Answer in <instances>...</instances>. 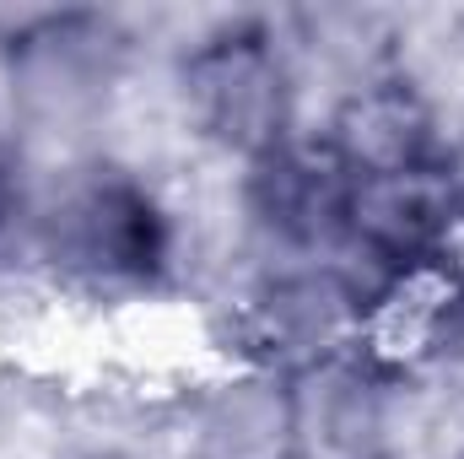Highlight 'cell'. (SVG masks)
I'll list each match as a JSON object with an SVG mask.
<instances>
[{"mask_svg":"<svg viewBox=\"0 0 464 459\" xmlns=\"http://www.w3.org/2000/svg\"><path fill=\"white\" fill-rule=\"evenodd\" d=\"M367 292L341 270H303L270 281L248 303V341L265 373H292L308 362H330L335 351L362 341Z\"/></svg>","mask_w":464,"mask_h":459,"instance_id":"277c9868","label":"cell"},{"mask_svg":"<svg viewBox=\"0 0 464 459\" xmlns=\"http://www.w3.org/2000/svg\"><path fill=\"white\" fill-rule=\"evenodd\" d=\"M443 173H449V184H454V200H459V211H464V141H454V146L443 151Z\"/></svg>","mask_w":464,"mask_h":459,"instance_id":"ba28073f","label":"cell"},{"mask_svg":"<svg viewBox=\"0 0 464 459\" xmlns=\"http://www.w3.org/2000/svg\"><path fill=\"white\" fill-rule=\"evenodd\" d=\"M459 459H464V454H459Z\"/></svg>","mask_w":464,"mask_h":459,"instance_id":"8fae6325","label":"cell"},{"mask_svg":"<svg viewBox=\"0 0 464 459\" xmlns=\"http://www.w3.org/2000/svg\"><path fill=\"white\" fill-rule=\"evenodd\" d=\"M341 243L356 259H367V270L383 287L400 276H421V270L459 259L464 211L454 200L443 162L378 173V179H351Z\"/></svg>","mask_w":464,"mask_h":459,"instance_id":"3957f363","label":"cell"},{"mask_svg":"<svg viewBox=\"0 0 464 459\" xmlns=\"http://www.w3.org/2000/svg\"><path fill=\"white\" fill-rule=\"evenodd\" d=\"M87 459H119V454H87Z\"/></svg>","mask_w":464,"mask_h":459,"instance_id":"30bf717a","label":"cell"},{"mask_svg":"<svg viewBox=\"0 0 464 459\" xmlns=\"http://www.w3.org/2000/svg\"><path fill=\"white\" fill-rule=\"evenodd\" d=\"M297 444V400L286 373L254 367L248 378L222 384L217 405L206 411V454L211 459H286Z\"/></svg>","mask_w":464,"mask_h":459,"instance_id":"52a82bcc","label":"cell"},{"mask_svg":"<svg viewBox=\"0 0 464 459\" xmlns=\"http://www.w3.org/2000/svg\"><path fill=\"white\" fill-rule=\"evenodd\" d=\"M11 211V146H5V130H0V222Z\"/></svg>","mask_w":464,"mask_h":459,"instance_id":"9c48e42d","label":"cell"},{"mask_svg":"<svg viewBox=\"0 0 464 459\" xmlns=\"http://www.w3.org/2000/svg\"><path fill=\"white\" fill-rule=\"evenodd\" d=\"M346 195H351V173L330 151L324 130L319 135L292 130L276 151L248 162V211L281 243H297V249L341 243Z\"/></svg>","mask_w":464,"mask_h":459,"instance_id":"5b68a950","label":"cell"},{"mask_svg":"<svg viewBox=\"0 0 464 459\" xmlns=\"http://www.w3.org/2000/svg\"><path fill=\"white\" fill-rule=\"evenodd\" d=\"M179 93H184L189 124L211 146L243 162H259L297 130L286 54L254 22L206 33L179 65Z\"/></svg>","mask_w":464,"mask_h":459,"instance_id":"6da1fadb","label":"cell"},{"mask_svg":"<svg viewBox=\"0 0 464 459\" xmlns=\"http://www.w3.org/2000/svg\"><path fill=\"white\" fill-rule=\"evenodd\" d=\"M330 151L341 157L351 179H378V173H405V168H432L443 162V135L432 103L405 82V76H372L351 87L324 124Z\"/></svg>","mask_w":464,"mask_h":459,"instance_id":"8992f818","label":"cell"},{"mask_svg":"<svg viewBox=\"0 0 464 459\" xmlns=\"http://www.w3.org/2000/svg\"><path fill=\"white\" fill-rule=\"evenodd\" d=\"M173 228L146 184L130 173H92L49 211V259L92 287H135L168 265Z\"/></svg>","mask_w":464,"mask_h":459,"instance_id":"7a4b0ae2","label":"cell"}]
</instances>
